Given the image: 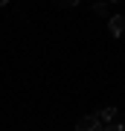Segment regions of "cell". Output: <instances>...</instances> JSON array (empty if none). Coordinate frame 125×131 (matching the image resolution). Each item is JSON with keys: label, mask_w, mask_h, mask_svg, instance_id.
I'll list each match as a JSON object with an SVG mask.
<instances>
[{"label": "cell", "mask_w": 125, "mask_h": 131, "mask_svg": "<svg viewBox=\"0 0 125 131\" xmlns=\"http://www.w3.org/2000/svg\"><path fill=\"white\" fill-rule=\"evenodd\" d=\"M102 122L96 119V114H87V117H79L76 119V131H99Z\"/></svg>", "instance_id": "6da1fadb"}, {"label": "cell", "mask_w": 125, "mask_h": 131, "mask_svg": "<svg viewBox=\"0 0 125 131\" xmlns=\"http://www.w3.org/2000/svg\"><path fill=\"white\" fill-rule=\"evenodd\" d=\"M108 32H111L113 38H122L125 35V18H122V15H111V18H108Z\"/></svg>", "instance_id": "7a4b0ae2"}, {"label": "cell", "mask_w": 125, "mask_h": 131, "mask_svg": "<svg viewBox=\"0 0 125 131\" xmlns=\"http://www.w3.org/2000/svg\"><path fill=\"white\" fill-rule=\"evenodd\" d=\"M116 117H119V114H116V108H113V105H108V108H102V111L96 114V119H99V122H105V125L116 122Z\"/></svg>", "instance_id": "3957f363"}, {"label": "cell", "mask_w": 125, "mask_h": 131, "mask_svg": "<svg viewBox=\"0 0 125 131\" xmlns=\"http://www.w3.org/2000/svg\"><path fill=\"white\" fill-rule=\"evenodd\" d=\"M93 15H99V18H108V15H111V6H108V3H96V6H93Z\"/></svg>", "instance_id": "277c9868"}, {"label": "cell", "mask_w": 125, "mask_h": 131, "mask_svg": "<svg viewBox=\"0 0 125 131\" xmlns=\"http://www.w3.org/2000/svg\"><path fill=\"white\" fill-rule=\"evenodd\" d=\"M99 131H125L122 122H111V125H105V128H99Z\"/></svg>", "instance_id": "5b68a950"}]
</instances>
